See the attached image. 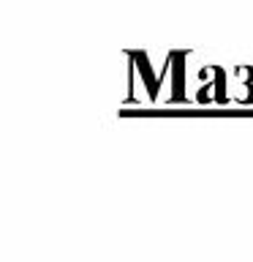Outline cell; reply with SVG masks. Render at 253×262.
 Wrapping results in <instances>:
<instances>
[{
  "label": "cell",
  "instance_id": "6da1fadb",
  "mask_svg": "<svg viewBox=\"0 0 253 262\" xmlns=\"http://www.w3.org/2000/svg\"><path fill=\"white\" fill-rule=\"evenodd\" d=\"M183 60H185V55L183 52H171L169 55V69L174 71V79H171V101H183V82H185V66H183Z\"/></svg>",
  "mask_w": 253,
  "mask_h": 262
}]
</instances>
